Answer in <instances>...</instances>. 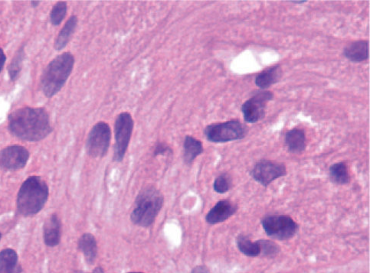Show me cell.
Listing matches in <instances>:
<instances>
[{"instance_id":"cell-1","label":"cell","mask_w":370,"mask_h":273,"mask_svg":"<svg viewBox=\"0 0 370 273\" xmlns=\"http://www.w3.org/2000/svg\"><path fill=\"white\" fill-rule=\"evenodd\" d=\"M11 134L28 142H38L53 131L49 116L44 108L24 107L11 113L8 117Z\"/></svg>"},{"instance_id":"cell-2","label":"cell","mask_w":370,"mask_h":273,"mask_svg":"<svg viewBox=\"0 0 370 273\" xmlns=\"http://www.w3.org/2000/svg\"><path fill=\"white\" fill-rule=\"evenodd\" d=\"M49 198V186L40 176L33 175L22 184L17 196V209L21 215L32 217L40 212Z\"/></svg>"},{"instance_id":"cell-3","label":"cell","mask_w":370,"mask_h":273,"mask_svg":"<svg viewBox=\"0 0 370 273\" xmlns=\"http://www.w3.org/2000/svg\"><path fill=\"white\" fill-rule=\"evenodd\" d=\"M75 58L70 53L58 55L43 71L42 89L47 98H53L62 90L72 72Z\"/></svg>"},{"instance_id":"cell-4","label":"cell","mask_w":370,"mask_h":273,"mask_svg":"<svg viewBox=\"0 0 370 273\" xmlns=\"http://www.w3.org/2000/svg\"><path fill=\"white\" fill-rule=\"evenodd\" d=\"M164 203L165 197L159 190L153 187L144 188L136 198L131 215L132 222L143 227L151 226Z\"/></svg>"},{"instance_id":"cell-5","label":"cell","mask_w":370,"mask_h":273,"mask_svg":"<svg viewBox=\"0 0 370 273\" xmlns=\"http://www.w3.org/2000/svg\"><path fill=\"white\" fill-rule=\"evenodd\" d=\"M204 134L210 142L227 143L245 137L247 129L240 121L232 120L207 125Z\"/></svg>"},{"instance_id":"cell-6","label":"cell","mask_w":370,"mask_h":273,"mask_svg":"<svg viewBox=\"0 0 370 273\" xmlns=\"http://www.w3.org/2000/svg\"><path fill=\"white\" fill-rule=\"evenodd\" d=\"M134 120L128 112H123L117 116L115 123V143L114 149V160L121 161L127 152L133 130Z\"/></svg>"},{"instance_id":"cell-7","label":"cell","mask_w":370,"mask_h":273,"mask_svg":"<svg viewBox=\"0 0 370 273\" xmlns=\"http://www.w3.org/2000/svg\"><path fill=\"white\" fill-rule=\"evenodd\" d=\"M112 139V130L105 122L96 123L88 134L86 150L88 156L92 158L106 157Z\"/></svg>"},{"instance_id":"cell-8","label":"cell","mask_w":370,"mask_h":273,"mask_svg":"<svg viewBox=\"0 0 370 273\" xmlns=\"http://www.w3.org/2000/svg\"><path fill=\"white\" fill-rule=\"evenodd\" d=\"M262 226L269 237L279 240H289L297 234L298 225L291 218L286 215H271L262 220Z\"/></svg>"},{"instance_id":"cell-9","label":"cell","mask_w":370,"mask_h":273,"mask_svg":"<svg viewBox=\"0 0 370 273\" xmlns=\"http://www.w3.org/2000/svg\"><path fill=\"white\" fill-rule=\"evenodd\" d=\"M274 98L269 91L259 92L254 97L243 103L242 112L247 123H255L261 121L265 114L266 106Z\"/></svg>"},{"instance_id":"cell-10","label":"cell","mask_w":370,"mask_h":273,"mask_svg":"<svg viewBox=\"0 0 370 273\" xmlns=\"http://www.w3.org/2000/svg\"><path fill=\"white\" fill-rule=\"evenodd\" d=\"M286 173V167L284 164L269 160L258 161L251 171L253 178L265 187Z\"/></svg>"},{"instance_id":"cell-11","label":"cell","mask_w":370,"mask_h":273,"mask_svg":"<svg viewBox=\"0 0 370 273\" xmlns=\"http://www.w3.org/2000/svg\"><path fill=\"white\" fill-rule=\"evenodd\" d=\"M29 159V152L24 146L17 145L6 147L0 151V168L7 171L24 168Z\"/></svg>"},{"instance_id":"cell-12","label":"cell","mask_w":370,"mask_h":273,"mask_svg":"<svg viewBox=\"0 0 370 273\" xmlns=\"http://www.w3.org/2000/svg\"><path fill=\"white\" fill-rule=\"evenodd\" d=\"M62 224L61 220L54 213L46 221L43 227V238L46 245L55 247L61 242Z\"/></svg>"},{"instance_id":"cell-13","label":"cell","mask_w":370,"mask_h":273,"mask_svg":"<svg viewBox=\"0 0 370 273\" xmlns=\"http://www.w3.org/2000/svg\"><path fill=\"white\" fill-rule=\"evenodd\" d=\"M237 211V206L231 202H219L207 213L205 220L210 224H217L231 218Z\"/></svg>"},{"instance_id":"cell-14","label":"cell","mask_w":370,"mask_h":273,"mask_svg":"<svg viewBox=\"0 0 370 273\" xmlns=\"http://www.w3.org/2000/svg\"><path fill=\"white\" fill-rule=\"evenodd\" d=\"M78 249L83 254L85 261L87 264H94L98 256V245L94 235L85 234L80 238Z\"/></svg>"},{"instance_id":"cell-15","label":"cell","mask_w":370,"mask_h":273,"mask_svg":"<svg viewBox=\"0 0 370 273\" xmlns=\"http://www.w3.org/2000/svg\"><path fill=\"white\" fill-rule=\"evenodd\" d=\"M19 257L12 249H5L0 252V273H21Z\"/></svg>"},{"instance_id":"cell-16","label":"cell","mask_w":370,"mask_h":273,"mask_svg":"<svg viewBox=\"0 0 370 273\" xmlns=\"http://www.w3.org/2000/svg\"><path fill=\"white\" fill-rule=\"evenodd\" d=\"M344 54L353 62H362L369 58V43L367 41H357L345 48Z\"/></svg>"},{"instance_id":"cell-17","label":"cell","mask_w":370,"mask_h":273,"mask_svg":"<svg viewBox=\"0 0 370 273\" xmlns=\"http://www.w3.org/2000/svg\"><path fill=\"white\" fill-rule=\"evenodd\" d=\"M285 143L289 151L293 153H301L306 148L305 131L298 128L288 131L285 136Z\"/></svg>"},{"instance_id":"cell-18","label":"cell","mask_w":370,"mask_h":273,"mask_svg":"<svg viewBox=\"0 0 370 273\" xmlns=\"http://www.w3.org/2000/svg\"><path fill=\"white\" fill-rule=\"evenodd\" d=\"M281 75H283V69H281L280 66H273V67L266 69L258 75L255 78V84L261 89H267L278 82Z\"/></svg>"},{"instance_id":"cell-19","label":"cell","mask_w":370,"mask_h":273,"mask_svg":"<svg viewBox=\"0 0 370 273\" xmlns=\"http://www.w3.org/2000/svg\"><path fill=\"white\" fill-rule=\"evenodd\" d=\"M184 161L191 164L199 155L203 152V146L201 141L194 136H187L184 139Z\"/></svg>"},{"instance_id":"cell-20","label":"cell","mask_w":370,"mask_h":273,"mask_svg":"<svg viewBox=\"0 0 370 273\" xmlns=\"http://www.w3.org/2000/svg\"><path fill=\"white\" fill-rule=\"evenodd\" d=\"M77 25L78 17L76 16H72L58 35L55 42V49L61 51L68 45L72 34L76 30Z\"/></svg>"},{"instance_id":"cell-21","label":"cell","mask_w":370,"mask_h":273,"mask_svg":"<svg viewBox=\"0 0 370 273\" xmlns=\"http://www.w3.org/2000/svg\"><path fill=\"white\" fill-rule=\"evenodd\" d=\"M237 246L241 252L247 256L254 257L261 254L258 242L251 241L246 236H239L237 238Z\"/></svg>"},{"instance_id":"cell-22","label":"cell","mask_w":370,"mask_h":273,"mask_svg":"<svg viewBox=\"0 0 370 273\" xmlns=\"http://www.w3.org/2000/svg\"><path fill=\"white\" fill-rule=\"evenodd\" d=\"M330 178L338 184H346L350 182V174L344 162H338L330 168Z\"/></svg>"},{"instance_id":"cell-23","label":"cell","mask_w":370,"mask_h":273,"mask_svg":"<svg viewBox=\"0 0 370 273\" xmlns=\"http://www.w3.org/2000/svg\"><path fill=\"white\" fill-rule=\"evenodd\" d=\"M24 57V48L21 47L9 66V76L12 80H16L18 78L22 66H23Z\"/></svg>"},{"instance_id":"cell-24","label":"cell","mask_w":370,"mask_h":273,"mask_svg":"<svg viewBox=\"0 0 370 273\" xmlns=\"http://www.w3.org/2000/svg\"><path fill=\"white\" fill-rule=\"evenodd\" d=\"M68 6L64 1L57 3L50 13V21L53 26H59L67 14Z\"/></svg>"},{"instance_id":"cell-25","label":"cell","mask_w":370,"mask_h":273,"mask_svg":"<svg viewBox=\"0 0 370 273\" xmlns=\"http://www.w3.org/2000/svg\"><path fill=\"white\" fill-rule=\"evenodd\" d=\"M261 249V254L264 256H276L280 251V247L276 243L269 240H258Z\"/></svg>"},{"instance_id":"cell-26","label":"cell","mask_w":370,"mask_h":273,"mask_svg":"<svg viewBox=\"0 0 370 273\" xmlns=\"http://www.w3.org/2000/svg\"><path fill=\"white\" fill-rule=\"evenodd\" d=\"M230 188V182L226 175H221L218 177V178L215 180L213 184V188L217 191V193L224 194Z\"/></svg>"},{"instance_id":"cell-27","label":"cell","mask_w":370,"mask_h":273,"mask_svg":"<svg viewBox=\"0 0 370 273\" xmlns=\"http://www.w3.org/2000/svg\"><path fill=\"white\" fill-rule=\"evenodd\" d=\"M171 152L172 150L168 146L164 143H159L157 145L156 148H155L154 156H165V155Z\"/></svg>"},{"instance_id":"cell-28","label":"cell","mask_w":370,"mask_h":273,"mask_svg":"<svg viewBox=\"0 0 370 273\" xmlns=\"http://www.w3.org/2000/svg\"><path fill=\"white\" fill-rule=\"evenodd\" d=\"M191 273H210V272L205 265H198L192 270Z\"/></svg>"},{"instance_id":"cell-29","label":"cell","mask_w":370,"mask_h":273,"mask_svg":"<svg viewBox=\"0 0 370 273\" xmlns=\"http://www.w3.org/2000/svg\"><path fill=\"white\" fill-rule=\"evenodd\" d=\"M6 61V56L4 53L3 50L0 48V73H1V71H3Z\"/></svg>"},{"instance_id":"cell-30","label":"cell","mask_w":370,"mask_h":273,"mask_svg":"<svg viewBox=\"0 0 370 273\" xmlns=\"http://www.w3.org/2000/svg\"><path fill=\"white\" fill-rule=\"evenodd\" d=\"M93 273H105V272L101 267H97L94 270Z\"/></svg>"},{"instance_id":"cell-31","label":"cell","mask_w":370,"mask_h":273,"mask_svg":"<svg viewBox=\"0 0 370 273\" xmlns=\"http://www.w3.org/2000/svg\"><path fill=\"white\" fill-rule=\"evenodd\" d=\"M31 3L33 7H36L39 6L40 1H32Z\"/></svg>"},{"instance_id":"cell-32","label":"cell","mask_w":370,"mask_h":273,"mask_svg":"<svg viewBox=\"0 0 370 273\" xmlns=\"http://www.w3.org/2000/svg\"><path fill=\"white\" fill-rule=\"evenodd\" d=\"M307 1H292V3H306Z\"/></svg>"},{"instance_id":"cell-33","label":"cell","mask_w":370,"mask_h":273,"mask_svg":"<svg viewBox=\"0 0 370 273\" xmlns=\"http://www.w3.org/2000/svg\"><path fill=\"white\" fill-rule=\"evenodd\" d=\"M75 273H85V272H81V271H78V272H76Z\"/></svg>"},{"instance_id":"cell-34","label":"cell","mask_w":370,"mask_h":273,"mask_svg":"<svg viewBox=\"0 0 370 273\" xmlns=\"http://www.w3.org/2000/svg\"><path fill=\"white\" fill-rule=\"evenodd\" d=\"M1 238H2V234L0 233V240H1Z\"/></svg>"},{"instance_id":"cell-35","label":"cell","mask_w":370,"mask_h":273,"mask_svg":"<svg viewBox=\"0 0 370 273\" xmlns=\"http://www.w3.org/2000/svg\"><path fill=\"white\" fill-rule=\"evenodd\" d=\"M129 273H143V272H129Z\"/></svg>"}]
</instances>
